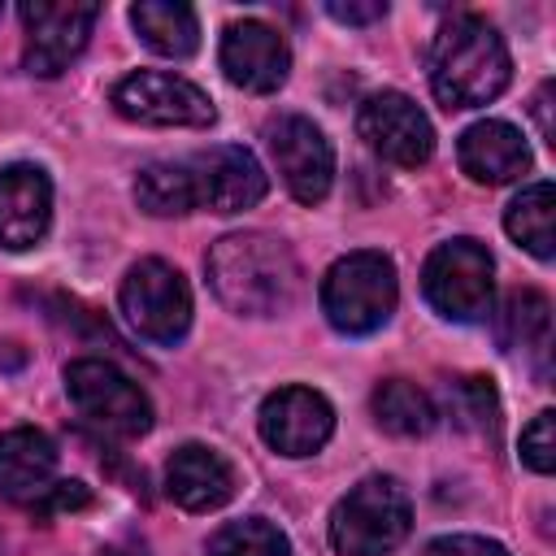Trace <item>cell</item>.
Returning <instances> with one entry per match:
<instances>
[{
  "mask_svg": "<svg viewBox=\"0 0 556 556\" xmlns=\"http://www.w3.org/2000/svg\"><path fill=\"white\" fill-rule=\"evenodd\" d=\"M213 295L239 317H278L300 300L304 274L287 239L265 230H239L204 256Z\"/></svg>",
  "mask_w": 556,
  "mask_h": 556,
  "instance_id": "cell-1",
  "label": "cell"
},
{
  "mask_svg": "<svg viewBox=\"0 0 556 556\" xmlns=\"http://www.w3.org/2000/svg\"><path fill=\"white\" fill-rule=\"evenodd\" d=\"M426 70H430V91L439 96L443 109H478L508 87L513 56L504 35L486 17L456 13L434 30Z\"/></svg>",
  "mask_w": 556,
  "mask_h": 556,
  "instance_id": "cell-2",
  "label": "cell"
},
{
  "mask_svg": "<svg viewBox=\"0 0 556 556\" xmlns=\"http://www.w3.org/2000/svg\"><path fill=\"white\" fill-rule=\"evenodd\" d=\"M408 530H413L408 491L387 473L361 478L330 513V547L339 556H382L400 547Z\"/></svg>",
  "mask_w": 556,
  "mask_h": 556,
  "instance_id": "cell-3",
  "label": "cell"
},
{
  "mask_svg": "<svg viewBox=\"0 0 556 556\" xmlns=\"http://www.w3.org/2000/svg\"><path fill=\"white\" fill-rule=\"evenodd\" d=\"M400 278L382 252H348L321 278V313L339 334H374L391 321Z\"/></svg>",
  "mask_w": 556,
  "mask_h": 556,
  "instance_id": "cell-4",
  "label": "cell"
},
{
  "mask_svg": "<svg viewBox=\"0 0 556 556\" xmlns=\"http://www.w3.org/2000/svg\"><path fill=\"white\" fill-rule=\"evenodd\" d=\"M491 274H495L491 252L478 239H447L426 256L421 291L439 317L469 326V321L491 317V295H495Z\"/></svg>",
  "mask_w": 556,
  "mask_h": 556,
  "instance_id": "cell-5",
  "label": "cell"
},
{
  "mask_svg": "<svg viewBox=\"0 0 556 556\" xmlns=\"http://www.w3.org/2000/svg\"><path fill=\"white\" fill-rule=\"evenodd\" d=\"M65 395L74 400V408L100 426L104 434L117 439H139L152 430V400L143 395V387L122 374L113 361L100 356H78L65 365Z\"/></svg>",
  "mask_w": 556,
  "mask_h": 556,
  "instance_id": "cell-6",
  "label": "cell"
},
{
  "mask_svg": "<svg viewBox=\"0 0 556 556\" xmlns=\"http://www.w3.org/2000/svg\"><path fill=\"white\" fill-rule=\"evenodd\" d=\"M117 300H122V313H126V321L135 326V334L148 339V343L169 348V343H178V339L187 334V326H191V287H187V278H182L169 261H161V256L135 261V265L126 269V278H122Z\"/></svg>",
  "mask_w": 556,
  "mask_h": 556,
  "instance_id": "cell-7",
  "label": "cell"
},
{
  "mask_svg": "<svg viewBox=\"0 0 556 556\" xmlns=\"http://www.w3.org/2000/svg\"><path fill=\"white\" fill-rule=\"evenodd\" d=\"M22 26H26V74L56 78L91 39V26L100 17V4L91 0H22Z\"/></svg>",
  "mask_w": 556,
  "mask_h": 556,
  "instance_id": "cell-8",
  "label": "cell"
},
{
  "mask_svg": "<svg viewBox=\"0 0 556 556\" xmlns=\"http://www.w3.org/2000/svg\"><path fill=\"white\" fill-rule=\"evenodd\" d=\"M113 109L139 126H208L217 117L204 87L169 70H135L113 87Z\"/></svg>",
  "mask_w": 556,
  "mask_h": 556,
  "instance_id": "cell-9",
  "label": "cell"
},
{
  "mask_svg": "<svg viewBox=\"0 0 556 556\" xmlns=\"http://www.w3.org/2000/svg\"><path fill=\"white\" fill-rule=\"evenodd\" d=\"M356 135L369 143V152H378L400 169H417L434 152V126L404 91L365 96L356 109Z\"/></svg>",
  "mask_w": 556,
  "mask_h": 556,
  "instance_id": "cell-10",
  "label": "cell"
},
{
  "mask_svg": "<svg viewBox=\"0 0 556 556\" xmlns=\"http://www.w3.org/2000/svg\"><path fill=\"white\" fill-rule=\"evenodd\" d=\"M265 143H269V156H274L287 191L300 204H321L330 195V182H334V148L321 135V126H313L300 113H282V117H274L265 126Z\"/></svg>",
  "mask_w": 556,
  "mask_h": 556,
  "instance_id": "cell-11",
  "label": "cell"
},
{
  "mask_svg": "<svg viewBox=\"0 0 556 556\" xmlns=\"http://www.w3.org/2000/svg\"><path fill=\"white\" fill-rule=\"evenodd\" d=\"M334 434V408L313 387H278L261 404V439L278 456H313Z\"/></svg>",
  "mask_w": 556,
  "mask_h": 556,
  "instance_id": "cell-12",
  "label": "cell"
},
{
  "mask_svg": "<svg viewBox=\"0 0 556 556\" xmlns=\"http://www.w3.org/2000/svg\"><path fill=\"white\" fill-rule=\"evenodd\" d=\"M187 169H191V182H195V204H204L213 213L256 208L269 191V178H265L261 161L239 143H217L208 152H195L187 161Z\"/></svg>",
  "mask_w": 556,
  "mask_h": 556,
  "instance_id": "cell-13",
  "label": "cell"
},
{
  "mask_svg": "<svg viewBox=\"0 0 556 556\" xmlns=\"http://www.w3.org/2000/svg\"><path fill=\"white\" fill-rule=\"evenodd\" d=\"M217 56H222L226 78L235 87H243V91H256V96L278 91L287 83V74H291V48H287V39L274 26L252 22V17L226 26Z\"/></svg>",
  "mask_w": 556,
  "mask_h": 556,
  "instance_id": "cell-14",
  "label": "cell"
},
{
  "mask_svg": "<svg viewBox=\"0 0 556 556\" xmlns=\"http://www.w3.org/2000/svg\"><path fill=\"white\" fill-rule=\"evenodd\" d=\"M52 222V182L39 165L0 169V248L26 252L48 235Z\"/></svg>",
  "mask_w": 556,
  "mask_h": 556,
  "instance_id": "cell-15",
  "label": "cell"
},
{
  "mask_svg": "<svg viewBox=\"0 0 556 556\" xmlns=\"http://www.w3.org/2000/svg\"><path fill=\"white\" fill-rule=\"evenodd\" d=\"M456 161L473 182L500 187V182H517L530 169V148H526V139H521V130L513 122L486 117V122H473L460 135Z\"/></svg>",
  "mask_w": 556,
  "mask_h": 556,
  "instance_id": "cell-16",
  "label": "cell"
},
{
  "mask_svg": "<svg viewBox=\"0 0 556 556\" xmlns=\"http://www.w3.org/2000/svg\"><path fill=\"white\" fill-rule=\"evenodd\" d=\"M165 495L187 513L222 508L235 495V469L222 452L204 443H182L165 460Z\"/></svg>",
  "mask_w": 556,
  "mask_h": 556,
  "instance_id": "cell-17",
  "label": "cell"
},
{
  "mask_svg": "<svg viewBox=\"0 0 556 556\" xmlns=\"http://www.w3.org/2000/svg\"><path fill=\"white\" fill-rule=\"evenodd\" d=\"M56 482V447L35 426H13L0 434V495L35 504Z\"/></svg>",
  "mask_w": 556,
  "mask_h": 556,
  "instance_id": "cell-18",
  "label": "cell"
},
{
  "mask_svg": "<svg viewBox=\"0 0 556 556\" xmlns=\"http://www.w3.org/2000/svg\"><path fill=\"white\" fill-rule=\"evenodd\" d=\"M130 22H135L139 39L161 56L182 61L200 48V17L182 0H139V4H130Z\"/></svg>",
  "mask_w": 556,
  "mask_h": 556,
  "instance_id": "cell-19",
  "label": "cell"
},
{
  "mask_svg": "<svg viewBox=\"0 0 556 556\" xmlns=\"http://www.w3.org/2000/svg\"><path fill=\"white\" fill-rule=\"evenodd\" d=\"M504 230L513 235L517 248H526L539 261L556 256V187L552 182H530L513 195L504 213Z\"/></svg>",
  "mask_w": 556,
  "mask_h": 556,
  "instance_id": "cell-20",
  "label": "cell"
},
{
  "mask_svg": "<svg viewBox=\"0 0 556 556\" xmlns=\"http://www.w3.org/2000/svg\"><path fill=\"white\" fill-rule=\"evenodd\" d=\"M374 417H378V426H382L387 434L421 439V434L434 430L439 408H434V400H430L417 382H408V378H387V382H378V391H374Z\"/></svg>",
  "mask_w": 556,
  "mask_h": 556,
  "instance_id": "cell-21",
  "label": "cell"
},
{
  "mask_svg": "<svg viewBox=\"0 0 556 556\" xmlns=\"http://www.w3.org/2000/svg\"><path fill=\"white\" fill-rule=\"evenodd\" d=\"M135 204L152 217H182L195 204V182H191V169L187 161H152L139 169L135 178Z\"/></svg>",
  "mask_w": 556,
  "mask_h": 556,
  "instance_id": "cell-22",
  "label": "cell"
},
{
  "mask_svg": "<svg viewBox=\"0 0 556 556\" xmlns=\"http://www.w3.org/2000/svg\"><path fill=\"white\" fill-rule=\"evenodd\" d=\"M547 330H552V304L543 291H513L500 308V321H495V334H500V348H539L547 343Z\"/></svg>",
  "mask_w": 556,
  "mask_h": 556,
  "instance_id": "cell-23",
  "label": "cell"
},
{
  "mask_svg": "<svg viewBox=\"0 0 556 556\" xmlns=\"http://www.w3.org/2000/svg\"><path fill=\"white\" fill-rule=\"evenodd\" d=\"M208 556H291V539L265 517H243L208 539Z\"/></svg>",
  "mask_w": 556,
  "mask_h": 556,
  "instance_id": "cell-24",
  "label": "cell"
},
{
  "mask_svg": "<svg viewBox=\"0 0 556 556\" xmlns=\"http://www.w3.org/2000/svg\"><path fill=\"white\" fill-rule=\"evenodd\" d=\"M447 413H452V421L460 430H486V426H495L500 400H495L491 378H456V382H447Z\"/></svg>",
  "mask_w": 556,
  "mask_h": 556,
  "instance_id": "cell-25",
  "label": "cell"
},
{
  "mask_svg": "<svg viewBox=\"0 0 556 556\" xmlns=\"http://www.w3.org/2000/svg\"><path fill=\"white\" fill-rule=\"evenodd\" d=\"M521 460L534 473H552L556 469V413L552 408L534 413V421L521 430Z\"/></svg>",
  "mask_w": 556,
  "mask_h": 556,
  "instance_id": "cell-26",
  "label": "cell"
},
{
  "mask_svg": "<svg viewBox=\"0 0 556 556\" xmlns=\"http://www.w3.org/2000/svg\"><path fill=\"white\" fill-rule=\"evenodd\" d=\"M426 556H508V547L482 534H439L426 543Z\"/></svg>",
  "mask_w": 556,
  "mask_h": 556,
  "instance_id": "cell-27",
  "label": "cell"
},
{
  "mask_svg": "<svg viewBox=\"0 0 556 556\" xmlns=\"http://www.w3.org/2000/svg\"><path fill=\"white\" fill-rule=\"evenodd\" d=\"M30 508H39V513H78V508H91V491L83 482H52Z\"/></svg>",
  "mask_w": 556,
  "mask_h": 556,
  "instance_id": "cell-28",
  "label": "cell"
},
{
  "mask_svg": "<svg viewBox=\"0 0 556 556\" xmlns=\"http://www.w3.org/2000/svg\"><path fill=\"white\" fill-rule=\"evenodd\" d=\"M326 13L334 22H348V26H369V22L387 17V0H330Z\"/></svg>",
  "mask_w": 556,
  "mask_h": 556,
  "instance_id": "cell-29",
  "label": "cell"
},
{
  "mask_svg": "<svg viewBox=\"0 0 556 556\" xmlns=\"http://www.w3.org/2000/svg\"><path fill=\"white\" fill-rule=\"evenodd\" d=\"M530 109H534V117H539V135L552 143V117H547V109H552V83H543V87L534 91V104H530Z\"/></svg>",
  "mask_w": 556,
  "mask_h": 556,
  "instance_id": "cell-30",
  "label": "cell"
},
{
  "mask_svg": "<svg viewBox=\"0 0 556 556\" xmlns=\"http://www.w3.org/2000/svg\"><path fill=\"white\" fill-rule=\"evenodd\" d=\"M0 13H4V4H0Z\"/></svg>",
  "mask_w": 556,
  "mask_h": 556,
  "instance_id": "cell-31",
  "label": "cell"
}]
</instances>
